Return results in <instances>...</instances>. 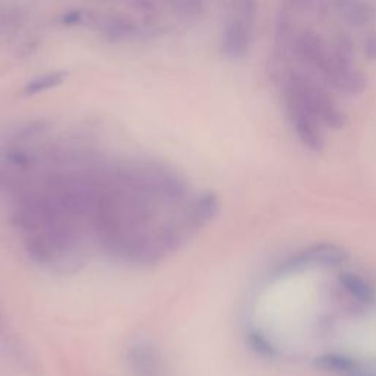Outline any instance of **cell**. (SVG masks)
<instances>
[{"label": "cell", "mask_w": 376, "mask_h": 376, "mask_svg": "<svg viewBox=\"0 0 376 376\" xmlns=\"http://www.w3.org/2000/svg\"><path fill=\"white\" fill-rule=\"evenodd\" d=\"M251 30L253 24L234 15V18L227 24L224 37H222V52L227 58L240 59L247 54L251 40Z\"/></svg>", "instance_id": "obj_3"}, {"label": "cell", "mask_w": 376, "mask_h": 376, "mask_svg": "<svg viewBox=\"0 0 376 376\" xmlns=\"http://www.w3.org/2000/svg\"><path fill=\"white\" fill-rule=\"evenodd\" d=\"M99 28L112 39H125L131 36L135 30L134 24L130 20L116 15H108L100 18Z\"/></svg>", "instance_id": "obj_5"}, {"label": "cell", "mask_w": 376, "mask_h": 376, "mask_svg": "<svg viewBox=\"0 0 376 376\" xmlns=\"http://www.w3.org/2000/svg\"><path fill=\"white\" fill-rule=\"evenodd\" d=\"M66 78V73L63 71H55V73H49V74H44V75H40L37 78L31 80L24 89V93L25 94H39V93H43L49 89H54L56 87V85L62 84L63 80Z\"/></svg>", "instance_id": "obj_6"}, {"label": "cell", "mask_w": 376, "mask_h": 376, "mask_svg": "<svg viewBox=\"0 0 376 376\" xmlns=\"http://www.w3.org/2000/svg\"><path fill=\"white\" fill-rule=\"evenodd\" d=\"M284 101L288 119L289 123H292L299 140L307 149H311L313 151H320L323 149L325 140L322 132V124L319 119L307 109L296 96L285 90H284Z\"/></svg>", "instance_id": "obj_2"}, {"label": "cell", "mask_w": 376, "mask_h": 376, "mask_svg": "<svg viewBox=\"0 0 376 376\" xmlns=\"http://www.w3.org/2000/svg\"><path fill=\"white\" fill-rule=\"evenodd\" d=\"M328 2L354 27H363L375 18V9L366 0H328Z\"/></svg>", "instance_id": "obj_4"}, {"label": "cell", "mask_w": 376, "mask_h": 376, "mask_svg": "<svg viewBox=\"0 0 376 376\" xmlns=\"http://www.w3.org/2000/svg\"><path fill=\"white\" fill-rule=\"evenodd\" d=\"M169 2H173V0H169Z\"/></svg>", "instance_id": "obj_9"}, {"label": "cell", "mask_w": 376, "mask_h": 376, "mask_svg": "<svg viewBox=\"0 0 376 376\" xmlns=\"http://www.w3.org/2000/svg\"><path fill=\"white\" fill-rule=\"evenodd\" d=\"M284 90L296 96L309 109L322 125L339 130L343 128L347 116L337 105L332 96L309 74L301 71H289L284 80Z\"/></svg>", "instance_id": "obj_1"}, {"label": "cell", "mask_w": 376, "mask_h": 376, "mask_svg": "<svg viewBox=\"0 0 376 376\" xmlns=\"http://www.w3.org/2000/svg\"><path fill=\"white\" fill-rule=\"evenodd\" d=\"M363 49H365V55L369 61H376V31L372 32L370 36L366 39Z\"/></svg>", "instance_id": "obj_7"}, {"label": "cell", "mask_w": 376, "mask_h": 376, "mask_svg": "<svg viewBox=\"0 0 376 376\" xmlns=\"http://www.w3.org/2000/svg\"><path fill=\"white\" fill-rule=\"evenodd\" d=\"M80 15H81L80 12H71V13H68L66 16H63V21H65L66 24H74V23L78 21Z\"/></svg>", "instance_id": "obj_8"}]
</instances>
